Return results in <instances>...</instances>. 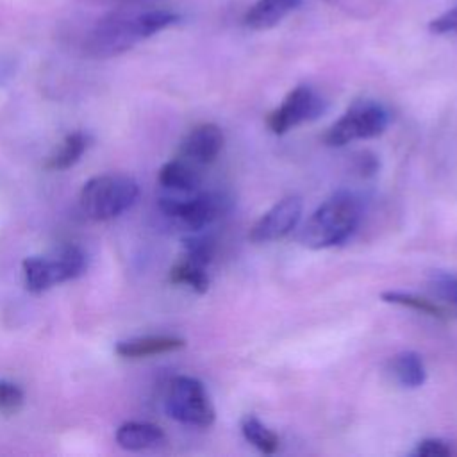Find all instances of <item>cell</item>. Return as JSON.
Instances as JSON below:
<instances>
[{"mask_svg": "<svg viewBox=\"0 0 457 457\" xmlns=\"http://www.w3.org/2000/svg\"><path fill=\"white\" fill-rule=\"evenodd\" d=\"M180 16L170 9H120L102 16L82 41L84 55L111 59L175 25Z\"/></svg>", "mask_w": 457, "mask_h": 457, "instance_id": "obj_1", "label": "cell"}, {"mask_svg": "<svg viewBox=\"0 0 457 457\" xmlns=\"http://www.w3.org/2000/svg\"><path fill=\"white\" fill-rule=\"evenodd\" d=\"M361 220V202L350 191L328 196L305 223L300 239L307 248H330L352 236Z\"/></svg>", "mask_w": 457, "mask_h": 457, "instance_id": "obj_2", "label": "cell"}, {"mask_svg": "<svg viewBox=\"0 0 457 457\" xmlns=\"http://www.w3.org/2000/svg\"><path fill=\"white\" fill-rule=\"evenodd\" d=\"M137 196L139 186L134 179L121 173H107L96 175L82 186L79 204L87 218L107 221L130 209Z\"/></svg>", "mask_w": 457, "mask_h": 457, "instance_id": "obj_3", "label": "cell"}, {"mask_svg": "<svg viewBox=\"0 0 457 457\" xmlns=\"http://www.w3.org/2000/svg\"><path fill=\"white\" fill-rule=\"evenodd\" d=\"M21 268L25 287L30 293H43L57 284L84 275L87 270V257L82 248L68 245L50 257H27L21 262Z\"/></svg>", "mask_w": 457, "mask_h": 457, "instance_id": "obj_4", "label": "cell"}, {"mask_svg": "<svg viewBox=\"0 0 457 457\" xmlns=\"http://www.w3.org/2000/svg\"><path fill=\"white\" fill-rule=\"evenodd\" d=\"M389 123L387 109L375 100H357L330 125L325 134L328 146H345L352 141L380 136Z\"/></svg>", "mask_w": 457, "mask_h": 457, "instance_id": "obj_5", "label": "cell"}, {"mask_svg": "<svg viewBox=\"0 0 457 457\" xmlns=\"http://www.w3.org/2000/svg\"><path fill=\"white\" fill-rule=\"evenodd\" d=\"M166 412L193 427H211L214 423V407L207 396L204 384L193 377H175L166 395Z\"/></svg>", "mask_w": 457, "mask_h": 457, "instance_id": "obj_6", "label": "cell"}, {"mask_svg": "<svg viewBox=\"0 0 457 457\" xmlns=\"http://www.w3.org/2000/svg\"><path fill=\"white\" fill-rule=\"evenodd\" d=\"M323 96L311 86H296L291 89L282 104L268 114V127L273 134H286L287 130L316 120L325 111Z\"/></svg>", "mask_w": 457, "mask_h": 457, "instance_id": "obj_7", "label": "cell"}, {"mask_svg": "<svg viewBox=\"0 0 457 457\" xmlns=\"http://www.w3.org/2000/svg\"><path fill=\"white\" fill-rule=\"evenodd\" d=\"M159 209L164 216L179 221L189 230H200L212 223L223 211V200L212 193H198L187 198L162 196Z\"/></svg>", "mask_w": 457, "mask_h": 457, "instance_id": "obj_8", "label": "cell"}, {"mask_svg": "<svg viewBox=\"0 0 457 457\" xmlns=\"http://www.w3.org/2000/svg\"><path fill=\"white\" fill-rule=\"evenodd\" d=\"M302 216V200L298 196H286L270 207L250 228V241L268 243L287 236Z\"/></svg>", "mask_w": 457, "mask_h": 457, "instance_id": "obj_9", "label": "cell"}, {"mask_svg": "<svg viewBox=\"0 0 457 457\" xmlns=\"http://www.w3.org/2000/svg\"><path fill=\"white\" fill-rule=\"evenodd\" d=\"M223 143L225 137L218 125L202 123L191 129L187 136L182 139L179 155L193 166H204L218 157V154L223 148Z\"/></svg>", "mask_w": 457, "mask_h": 457, "instance_id": "obj_10", "label": "cell"}, {"mask_svg": "<svg viewBox=\"0 0 457 457\" xmlns=\"http://www.w3.org/2000/svg\"><path fill=\"white\" fill-rule=\"evenodd\" d=\"M186 346V341L177 336H143L120 341L114 352L123 359H143L177 352Z\"/></svg>", "mask_w": 457, "mask_h": 457, "instance_id": "obj_11", "label": "cell"}, {"mask_svg": "<svg viewBox=\"0 0 457 457\" xmlns=\"http://www.w3.org/2000/svg\"><path fill=\"white\" fill-rule=\"evenodd\" d=\"M116 443L129 452H141L159 448L166 443V436L161 427L146 421H127L118 427Z\"/></svg>", "mask_w": 457, "mask_h": 457, "instance_id": "obj_12", "label": "cell"}, {"mask_svg": "<svg viewBox=\"0 0 457 457\" xmlns=\"http://www.w3.org/2000/svg\"><path fill=\"white\" fill-rule=\"evenodd\" d=\"M302 0H255L245 14V25L253 30L277 27L286 16L298 9Z\"/></svg>", "mask_w": 457, "mask_h": 457, "instance_id": "obj_13", "label": "cell"}, {"mask_svg": "<svg viewBox=\"0 0 457 457\" xmlns=\"http://www.w3.org/2000/svg\"><path fill=\"white\" fill-rule=\"evenodd\" d=\"M159 184L177 193H195L200 184V175L193 164L184 159H173L161 166Z\"/></svg>", "mask_w": 457, "mask_h": 457, "instance_id": "obj_14", "label": "cell"}, {"mask_svg": "<svg viewBox=\"0 0 457 457\" xmlns=\"http://www.w3.org/2000/svg\"><path fill=\"white\" fill-rule=\"evenodd\" d=\"M87 146H89V136L80 130H75L62 139L61 146L45 162V168L52 171L68 170L79 162V159L84 155Z\"/></svg>", "mask_w": 457, "mask_h": 457, "instance_id": "obj_15", "label": "cell"}, {"mask_svg": "<svg viewBox=\"0 0 457 457\" xmlns=\"http://www.w3.org/2000/svg\"><path fill=\"white\" fill-rule=\"evenodd\" d=\"M391 373L402 387L416 389L425 384L427 370L416 352H402L391 361Z\"/></svg>", "mask_w": 457, "mask_h": 457, "instance_id": "obj_16", "label": "cell"}, {"mask_svg": "<svg viewBox=\"0 0 457 457\" xmlns=\"http://www.w3.org/2000/svg\"><path fill=\"white\" fill-rule=\"evenodd\" d=\"M170 282L179 286H187L196 293H205L209 289V275L204 264H198L187 257L175 262L170 270Z\"/></svg>", "mask_w": 457, "mask_h": 457, "instance_id": "obj_17", "label": "cell"}, {"mask_svg": "<svg viewBox=\"0 0 457 457\" xmlns=\"http://www.w3.org/2000/svg\"><path fill=\"white\" fill-rule=\"evenodd\" d=\"M241 434L243 437L253 445L262 453H275L278 448V436L262 425L255 416H245L241 420Z\"/></svg>", "mask_w": 457, "mask_h": 457, "instance_id": "obj_18", "label": "cell"}, {"mask_svg": "<svg viewBox=\"0 0 457 457\" xmlns=\"http://www.w3.org/2000/svg\"><path fill=\"white\" fill-rule=\"evenodd\" d=\"M382 300L387 302V303L409 307L412 311H418V312L432 316V318H446V311L441 305L434 303L432 300H427V298H421L418 295H412V293L386 291V293H382Z\"/></svg>", "mask_w": 457, "mask_h": 457, "instance_id": "obj_19", "label": "cell"}, {"mask_svg": "<svg viewBox=\"0 0 457 457\" xmlns=\"http://www.w3.org/2000/svg\"><path fill=\"white\" fill-rule=\"evenodd\" d=\"M25 403V393L11 380L0 378V414L12 416L21 411Z\"/></svg>", "mask_w": 457, "mask_h": 457, "instance_id": "obj_20", "label": "cell"}, {"mask_svg": "<svg viewBox=\"0 0 457 457\" xmlns=\"http://www.w3.org/2000/svg\"><path fill=\"white\" fill-rule=\"evenodd\" d=\"M430 289L437 298L457 307V275L448 271H434L430 275Z\"/></svg>", "mask_w": 457, "mask_h": 457, "instance_id": "obj_21", "label": "cell"}, {"mask_svg": "<svg viewBox=\"0 0 457 457\" xmlns=\"http://www.w3.org/2000/svg\"><path fill=\"white\" fill-rule=\"evenodd\" d=\"M184 250L187 259L207 266L214 255V243L207 236H191L184 239Z\"/></svg>", "mask_w": 457, "mask_h": 457, "instance_id": "obj_22", "label": "cell"}, {"mask_svg": "<svg viewBox=\"0 0 457 457\" xmlns=\"http://www.w3.org/2000/svg\"><path fill=\"white\" fill-rule=\"evenodd\" d=\"M428 30L437 36H457V5L432 18L428 23Z\"/></svg>", "mask_w": 457, "mask_h": 457, "instance_id": "obj_23", "label": "cell"}, {"mask_svg": "<svg viewBox=\"0 0 457 457\" xmlns=\"http://www.w3.org/2000/svg\"><path fill=\"white\" fill-rule=\"evenodd\" d=\"M414 455L418 457H446L450 455V446L441 439H423L418 443Z\"/></svg>", "mask_w": 457, "mask_h": 457, "instance_id": "obj_24", "label": "cell"}]
</instances>
